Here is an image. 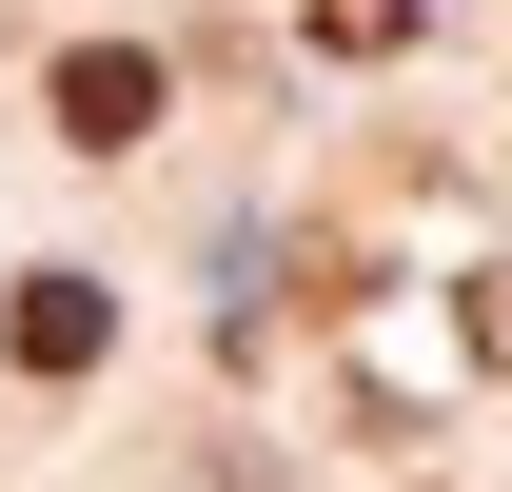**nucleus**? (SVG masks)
<instances>
[{"instance_id":"1","label":"nucleus","mask_w":512,"mask_h":492,"mask_svg":"<svg viewBox=\"0 0 512 492\" xmlns=\"http://www.w3.org/2000/svg\"><path fill=\"white\" fill-rule=\"evenodd\" d=\"M60 138L79 158H138V138H158V60H138V40H79L60 60Z\"/></svg>"},{"instance_id":"2","label":"nucleus","mask_w":512,"mask_h":492,"mask_svg":"<svg viewBox=\"0 0 512 492\" xmlns=\"http://www.w3.org/2000/svg\"><path fill=\"white\" fill-rule=\"evenodd\" d=\"M99 335H119L99 276H20V296H0V355H20V374H99Z\"/></svg>"},{"instance_id":"3","label":"nucleus","mask_w":512,"mask_h":492,"mask_svg":"<svg viewBox=\"0 0 512 492\" xmlns=\"http://www.w3.org/2000/svg\"><path fill=\"white\" fill-rule=\"evenodd\" d=\"M296 20H316V60H394V40H414L434 0H296Z\"/></svg>"},{"instance_id":"4","label":"nucleus","mask_w":512,"mask_h":492,"mask_svg":"<svg viewBox=\"0 0 512 492\" xmlns=\"http://www.w3.org/2000/svg\"><path fill=\"white\" fill-rule=\"evenodd\" d=\"M453 335H473V374H512V276H473V296H453Z\"/></svg>"}]
</instances>
